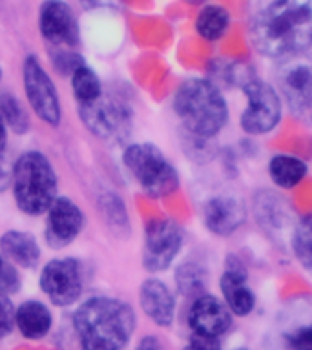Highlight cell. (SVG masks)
Here are the masks:
<instances>
[{"label":"cell","mask_w":312,"mask_h":350,"mask_svg":"<svg viewBox=\"0 0 312 350\" xmlns=\"http://www.w3.org/2000/svg\"><path fill=\"white\" fill-rule=\"evenodd\" d=\"M81 119L88 130L99 139L122 141L131 128V109L114 97H101L90 104H81Z\"/></svg>","instance_id":"6"},{"label":"cell","mask_w":312,"mask_h":350,"mask_svg":"<svg viewBox=\"0 0 312 350\" xmlns=\"http://www.w3.org/2000/svg\"><path fill=\"white\" fill-rule=\"evenodd\" d=\"M205 224L216 235H230L245 223L246 210L239 199L230 196L213 197L205 206Z\"/></svg>","instance_id":"15"},{"label":"cell","mask_w":312,"mask_h":350,"mask_svg":"<svg viewBox=\"0 0 312 350\" xmlns=\"http://www.w3.org/2000/svg\"><path fill=\"white\" fill-rule=\"evenodd\" d=\"M13 193L22 212H48L57 199V175L46 155L27 152L18 157L13 170Z\"/></svg>","instance_id":"4"},{"label":"cell","mask_w":312,"mask_h":350,"mask_svg":"<svg viewBox=\"0 0 312 350\" xmlns=\"http://www.w3.org/2000/svg\"><path fill=\"white\" fill-rule=\"evenodd\" d=\"M40 288L57 306H68L82 292V268L77 259H53L40 275Z\"/></svg>","instance_id":"11"},{"label":"cell","mask_w":312,"mask_h":350,"mask_svg":"<svg viewBox=\"0 0 312 350\" xmlns=\"http://www.w3.org/2000/svg\"><path fill=\"white\" fill-rule=\"evenodd\" d=\"M232 325L229 306L213 295H199L188 310V327L192 334L219 338Z\"/></svg>","instance_id":"14"},{"label":"cell","mask_w":312,"mask_h":350,"mask_svg":"<svg viewBox=\"0 0 312 350\" xmlns=\"http://www.w3.org/2000/svg\"><path fill=\"white\" fill-rule=\"evenodd\" d=\"M2 267H4V261H2V256H0V270H2Z\"/></svg>","instance_id":"35"},{"label":"cell","mask_w":312,"mask_h":350,"mask_svg":"<svg viewBox=\"0 0 312 350\" xmlns=\"http://www.w3.org/2000/svg\"><path fill=\"white\" fill-rule=\"evenodd\" d=\"M125 164L148 196L164 197L179 186L177 172L153 144H131L126 148Z\"/></svg>","instance_id":"5"},{"label":"cell","mask_w":312,"mask_h":350,"mask_svg":"<svg viewBox=\"0 0 312 350\" xmlns=\"http://www.w3.org/2000/svg\"><path fill=\"white\" fill-rule=\"evenodd\" d=\"M0 113L4 117L5 124L11 126L13 131L24 133L27 130L29 122H27L26 113H24V109H22V106L15 97H11V95H2L0 97Z\"/></svg>","instance_id":"24"},{"label":"cell","mask_w":312,"mask_h":350,"mask_svg":"<svg viewBox=\"0 0 312 350\" xmlns=\"http://www.w3.org/2000/svg\"><path fill=\"white\" fill-rule=\"evenodd\" d=\"M205 283V272L197 265H183L177 270V286L185 295L201 292Z\"/></svg>","instance_id":"25"},{"label":"cell","mask_w":312,"mask_h":350,"mask_svg":"<svg viewBox=\"0 0 312 350\" xmlns=\"http://www.w3.org/2000/svg\"><path fill=\"white\" fill-rule=\"evenodd\" d=\"M0 79H2V70H0Z\"/></svg>","instance_id":"36"},{"label":"cell","mask_w":312,"mask_h":350,"mask_svg":"<svg viewBox=\"0 0 312 350\" xmlns=\"http://www.w3.org/2000/svg\"><path fill=\"white\" fill-rule=\"evenodd\" d=\"M18 288H21V278L15 267L4 262V267L0 270V294H15Z\"/></svg>","instance_id":"28"},{"label":"cell","mask_w":312,"mask_h":350,"mask_svg":"<svg viewBox=\"0 0 312 350\" xmlns=\"http://www.w3.org/2000/svg\"><path fill=\"white\" fill-rule=\"evenodd\" d=\"M185 2H188V4L192 5H197V4H203V2H207V0H185Z\"/></svg>","instance_id":"34"},{"label":"cell","mask_w":312,"mask_h":350,"mask_svg":"<svg viewBox=\"0 0 312 350\" xmlns=\"http://www.w3.org/2000/svg\"><path fill=\"white\" fill-rule=\"evenodd\" d=\"M22 81L26 97L33 111L49 126H59L60 122V100L55 90L53 81L44 71L35 55H29L22 66Z\"/></svg>","instance_id":"8"},{"label":"cell","mask_w":312,"mask_h":350,"mask_svg":"<svg viewBox=\"0 0 312 350\" xmlns=\"http://www.w3.org/2000/svg\"><path fill=\"white\" fill-rule=\"evenodd\" d=\"M15 314L16 310L13 308V303L4 294H0V341L13 330Z\"/></svg>","instance_id":"27"},{"label":"cell","mask_w":312,"mask_h":350,"mask_svg":"<svg viewBox=\"0 0 312 350\" xmlns=\"http://www.w3.org/2000/svg\"><path fill=\"white\" fill-rule=\"evenodd\" d=\"M237 350H246V349H237Z\"/></svg>","instance_id":"37"},{"label":"cell","mask_w":312,"mask_h":350,"mask_svg":"<svg viewBox=\"0 0 312 350\" xmlns=\"http://www.w3.org/2000/svg\"><path fill=\"white\" fill-rule=\"evenodd\" d=\"M292 248L298 261L312 273V215L301 219L292 235Z\"/></svg>","instance_id":"23"},{"label":"cell","mask_w":312,"mask_h":350,"mask_svg":"<svg viewBox=\"0 0 312 350\" xmlns=\"http://www.w3.org/2000/svg\"><path fill=\"white\" fill-rule=\"evenodd\" d=\"M139 301L144 314L159 327H170L174 321L175 301L168 286L159 279H148L141 286Z\"/></svg>","instance_id":"16"},{"label":"cell","mask_w":312,"mask_h":350,"mask_svg":"<svg viewBox=\"0 0 312 350\" xmlns=\"http://www.w3.org/2000/svg\"><path fill=\"white\" fill-rule=\"evenodd\" d=\"M246 108L241 115V128L250 135H263L279 122L281 103L274 88L259 79H250L243 84Z\"/></svg>","instance_id":"7"},{"label":"cell","mask_w":312,"mask_h":350,"mask_svg":"<svg viewBox=\"0 0 312 350\" xmlns=\"http://www.w3.org/2000/svg\"><path fill=\"white\" fill-rule=\"evenodd\" d=\"M185 350H221V343H219V338H208V336L192 334Z\"/></svg>","instance_id":"30"},{"label":"cell","mask_w":312,"mask_h":350,"mask_svg":"<svg viewBox=\"0 0 312 350\" xmlns=\"http://www.w3.org/2000/svg\"><path fill=\"white\" fill-rule=\"evenodd\" d=\"M8 124H5L4 117L0 113V152H4L5 150V141H8V131H5Z\"/></svg>","instance_id":"33"},{"label":"cell","mask_w":312,"mask_h":350,"mask_svg":"<svg viewBox=\"0 0 312 350\" xmlns=\"http://www.w3.org/2000/svg\"><path fill=\"white\" fill-rule=\"evenodd\" d=\"M283 350H312V323L283 334Z\"/></svg>","instance_id":"26"},{"label":"cell","mask_w":312,"mask_h":350,"mask_svg":"<svg viewBox=\"0 0 312 350\" xmlns=\"http://www.w3.org/2000/svg\"><path fill=\"white\" fill-rule=\"evenodd\" d=\"M82 350H122L135 330L130 305L114 297H92L73 316Z\"/></svg>","instance_id":"2"},{"label":"cell","mask_w":312,"mask_h":350,"mask_svg":"<svg viewBox=\"0 0 312 350\" xmlns=\"http://www.w3.org/2000/svg\"><path fill=\"white\" fill-rule=\"evenodd\" d=\"M174 109L186 130L203 139L221 131L229 119V108L223 95L212 82L205 79L183 82L175 93Z\"/></svg>","instance_id":"3"},{"label":"cell","mask_w":312,"mask_h":350,"mask_svg":"<svg viewBox=\"0 0 312 350\" xmlns=\"http://www.w3.org/2000/svg\"><path fill=\"white\" fill-rule=\"evenodd\" d=\"M13 170H15V166L8 157L5 150L0 152V193L8 190V186L13 183Z\"/></svg>","instance_id":"31"},{"label":"cell","mask_w":312,"mask_h":350,"mask_svg":"<svg viewBox=\"0 0 312 350\" xmlns=\"http://www.w3.org/2000/svg\"><path fill=\"white\" fill-rule=\"evenodd\" d=\"M0 250L11 262L24 268H33L40 257V248H38L35 237L26 232H16V230L5 232L2 235Z\"/></svg>","instance_id":"18"},{"label":"cell","mask_w":312,"mask_h":350,"mask_svg":"<svg viewBox=\"0 0 312 350\" xmlns=\"http://www.w3.org/2000/svg\"><path fill=\"white\" fill-rule=\"evenodd\" d=\"M278 82L290 111L312 124V60H289L279 71Z\"/></svg>","instance_id":"10"},{"label":"cell","mask_w":312,"mask_h":350,"mask_svg":"<svg viewBox=\"0 0 312 350\" xmlns=\"http://www.w3.org/2000/svg\"><path fill=\"white\" fill-rule=\"evenodd\" d=\"M84 217L75 202L68 197H57L48 210L46 243L51 248H64L81 234Z\"/></svg>","instance_id":"12"},{"label":"cell","mask_w":312,"mask_h":350,"mask_svg":"<svg viewBox=\"0 0 312 350\" xmlns=\"http://www.w3.org/2000/svg\"><path fill=\"white\" fill-rule=\"evenodd\" d=\"M38 27H40L42 37L55 46H60V44L73 46L79 42V26H77L75 15L70 5L62 0H46L40 5Z\"/></svg>","instance_id":"13"},{"label":"cell","mask_w":312,"mask_h":350,"mask_svg":"<svg viewBox=\"0 0 312 350\" xmlns=\"http://www.w3.org/2000/svg\"><path fill=\"white\" fill-rule=\"evenodd\" d=\"M15 323L21 334L27 339H40L51 328V314L42 303L27 301L16 308Z\"/></svg>","instance_id":"19"},{"label":"cell","mask_w":312,"mask_h":350,"mask_svg":"<svg viewBox=\"0 0 312 350\" xmlns=\"http://www.w3.org/2000/svg\"><path fill=\"white\" fill-rule=\"evenodd\" d=\"M55 68H59L62 73H73L77 68H81L84 64V60L81 59V55L70 53V51H60L57 57H55Z\"/></svg>","instance_id":"29"},{"label":"cell","mask_w":312,"mask_h":350,"mask_svg":"<svg viewBox=\"0 0 312 350\" xmlns=\"http://www.w3.org/2000/svg\"><path fill=\"white\" fill-rule=\"evenodd\" d=\"M183 245L179 226L168 219H155L148 223L144 234L142 265L148 272H161L170 267Z\"/></svg>","instance_id":"9"},{"label":"cell","mask_w":312,"mask_h":350,"mask_svg":"<svg viewBox=\"0 0 312 350\" xmlns=\"http://www.w3.org/2000/svg\"><path fill=\"white\" fill-rule=\"evenodd\" d=\"M221 292L224 295L226 306L230 312H234L235 316H246L250 314L256 297L252 294V290L246 284V272L241 265H229L221 275Z\"/></svg>","instance_id":"17"},{"label":"cell","mask_w":312,"mask_h":350,"mask_svg":"<svg viewBox=\"0 0 312 350\" xmlns=\"http://www.w3.org/2000/svg\"><path fill=\"white\" fill-rule=\"evenodd\" d=\"M135 350H164V345L161 343V339L155 338V336H144V338L139 341Z\"/></svg>","instance_id":"32"},{"label":"cell","mask_w":312,"mask_h":350,"mask_svg":"<svg viewBox=\"0 0 312 350\" xmlns=\"http://www.w3.org/2000/svg\"><path fill=\"white\" fill-rule=\"evenodd\" d=\"M268 174L272 180L281 188H292L300 185L307 175L305 163L292 155H278L268 164Z\"/></svg>","instance_id":"20"},{"label":"cell","mask_w":312,"mask_h":350,"mask_svg":"<svg viewBox=\"0 0 312 350\" xmlns=\"http://www.w3.org/2000/svg\"><path fill=\"white\" fill-rule=\"evenodd\" d=\"M230 15L221 5H207L199 13L196 21V29L207 40H219L229 29Z\"/></svg>","instance_id":"21"},{"label":"cell","mask_w":312,"mask_h":350,"mask_svg":"<svg viewBox=\"0 0 312 350\" xmlns=\"http://www.w3.org/2000/svg\"><path fill=\"white\" fill-rule=\"evenodd\" d=\"M250 42L270 59H294L312 48V0H274L250 24Z\"/></svg>","instance_id":"1"},{"label":"cell","mask_w":312,"mask_h":350,"mask_svg":"<svg viewBox=\"0 0 312 350\" xmlns=\"http://www.w3.org/2000/svg\"><path fill=\"white\" fill-rule=\"evenodd\" d=\"M71 86H73V93H75L77 100L81 104L93 103V100H97L103 95L99 77L86 64H82L81 68H77L71 73Z\"/></svg>","instance_id":"22"}]
</instances>
